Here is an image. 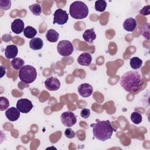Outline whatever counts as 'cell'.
I'll return each instance as SVG.
<instances>
[{
    "label": "cell",
    "instance_id": "2",
    "mask_svg": "<svg viewBox=\"0 0 150 150\" xmlns=\"http://www.w3.org/2000/svg\"><path fill=\"white\" fill-rule=\"evenodd\" d=\"M97 122L90 125L93 128L94 137L101 141H105L111 138L112 133L116 130L112 128L109 120H96Z\"/></svg>",
    "mask_w": 150,
    "mask_h": 150
},
{
    "label": "cell",
    "instance_id": "17",
    "mask_svg": "<svg viewBox=\"0 0 150 150\" xmlns=\"http://www.w3.org/2000/svg\"><path fill=\"white\" fill-rule=\"evenodd\" d=\"M43 46V42L42 39L39 38H33L29 42V47L34 50L41 49Z\"/></svg>",
    "mask_w": 150,
    "mask_h": 150
},
{
    "label": "cell",
    "instance_id": "13",
    "mask_svg": "<svg viewBox=\"0 0 150 150\" xmlns=\"http://www.w3.org/2000/svg\"><path fill=\"white\" fill-rule=\"evenodd\" d=\"M18 49L16 45H8L5 49V55L7 59H14L17 56Z\"/></svg>",
    "mask_w": 150,
    "mask_h": 150
},
{
    "label": "cell",
    "instance_id": "5",
    "mask_svg": "<svg viewBox=\"0 0 150 150\" xmlns=\"http://www.w3.org/2000/svg\"><path fill=\"white\" fill-rule=\"evenodd\" d=\"M58 53L62 56H69L71 55L74 50L71 42L67 40H60L57 46Z\"/></svg>",
    "mask_w": 150,
    "mask_h": 150
},
{
    "label": "cell",
    "instance_id": "31",
    "mask_svg": "<svg viewBox=\"0 0 150 150\" xmlns=\"http://www.w3.org/2000/svg\"><path fill=\"white\" fill-rule=\"evenodd\" d=\"M1 77H2L4 76V75L5 74V73H6V69L2 66H1Z\"/></svg>",
    "mask_w": 150,
    "mask_h": 150
},
{
    "label": "cell",
    "instance_id": "18",
    "mask_svg": "<svg viewBox=\"0 0 150 150\" xmlns=\"http://www.w3.org/2000/svg\"><path fill=\"white\" fill-rule=\"evenodd\" d=\"M59 33L56 30L52 29H49L46 33V38L50 42H56L59 39Z\"/></svg>",
    "mask_w": 150,
    "mask_h": 150
},
{
    "label": "cell",
    "instance_id": "21",
    "mask_svg": "<svg viewBox=\"0 0 150 150\" xmlns=\"http://www.w3.org/2000/svg\"><path fill=\"white\" fill-rule=\"evenodd\" d=\"M11 64L13 69L15 70H20L24 66L25 62L21 58L15 57L11 61Z\"/></svg>",
    "mask_w": 150,
    "mask_h": 150
},
{
    "label": "cell",
    "instance_id": "10",
    "mask_svg": "<svg viewBox=\"0 0 150 150\" xmlns=\"http://www.w3.org/2000/svg\"><path fill=\"white\" fill-rule=\"evenodd\" d=\"M77 90L80 96L83 97H88L92 94L93 88L88 83H82L79 86Z\"/></svg>",
    "mask_w": 150,
    "mask_h": 150
},
{
    "label": "cell",
    "instance_id": "27",
    "mask_svg": "<svg viewBox=\"0 0 150 150\" xmlns=\"http://www.w3.org/2000/svg\"><path fill=\"white\" fill-rule=\"evenodd\" d=\"M11 6V1L10 0H1L0 8L3 10L7 11Z\"/></svg>",
    "mask_w": 150,
    "mask_h": 150
},
{
    "label": "cell",
    "instance_id": "16",
    "mask_svg": "<svg viewBox=\"0 0 150 150\" xmlns=\"http://www.w3.org/2000/svg\"><path fill=\"white\" fill-rule=\"evenodd\" d=\"M83 38L87 42L92 44L96 38V34L94 28L86 30L83 34Z\"/></svg>",
    "mask_w": 150,
    "mask_h": 150
},
{
    "label": "cell",
    "instance_id": "9",
    "mask_svg": "<svg viewBox=\"0 0 150 150\" xmlns=\"http://www.w3.org/2000/svg\"><path fill=\"white\" fill-rule=\"evenodd\" d=\"M46 88L50 91H56L60 87V82L54 77H49L45 81Z\"/></svg>",
    "mask_w": 150,
    "mask_h": 150
},
{
    "label": "cell",
    "instance_id": "1",
    "mask_svg": "<svg viewBox=\"0 0 150 150\" xmlns=\"http://www.w3.org/2000/svg\"><path fill=\"white\" fill-rule=\"evenodd\" d=\"M120 84L125 91L136 93L143 88L145 81L142 76L138 71L130 70L121 76Z\"/></svg>",
    "mask_w": 150,
    "mask_h": 150
},
{
    "label": "cell",
    "instance_id": "20",
    "mask_svg": "<svg viewBox=\"0 0 150 150\" xmlns=\"http://www.w3.org/2000/svg\"><path fill=\"white\" fill-rule=\"evenodd\" d=\"M142 64V60L138 57H134L130 59L129 65L132 69L137 70L141 68Z\"/></svg>",
    "mask_w": 150,
    "mask_h": 150
},
{
    "label": "cell",
    "instance_id": "12",
    "mask_svg": "<svg viewBox=\"0 0 150 150\" xmlns=\"http://www.w3.org/2000/svg\"><path fill=\"white\" fill-rule=\"evenodd\" d=\"M20 111L14 107L9 108L5 111V115L8 120L11 121H16L20 117Z\"/></svg>",
    "mask_w": 150,
    "mask_h": 150
},
{
    "label": "cell",
    "instance_id": "15",
    "mask_svg": "<svg viewBox=\"0 0 150 150\" xmlns=\"http://www.w3.org/2000/svg\"><path fill=\"white\" fill-rule=\"evenodd\" d=\"M136 27L137 22L133 18H128L123 22V28L128 32H133Z\"/></svg>",
    "mask_w": 150,
    "mask_h": 150
},
{
    "label": "cell",
    "instance_id": "29",
    "mask_svg": "<svg viewBox=\"0 0 150 150\" xmlns=\"http://www.w3.org/2000/svg\"><path fill=\"white\" fill-rule=\"evenodd\" d=\"M80 115L82 118L87 119L90 115V110L88 108H83L80 112Z\"/></svg>",
    "mask_w": 150,
    "mask_h": 150
},
{
    "label": "cell",
    "instance_id": "7",
    "mask_svg": "<svg viewBox=\"0 0 150 150\" xmlns=\"http://www.w3.org/2000/svg\"><path fill=\"white\" fill-rule=\"evenodd\" d=\"M53 16V24L57 23L60 25H63L66 23L69 19V15L67 12L60 8L55 11Z\"/></svg>",
    "mask_w": 150,
    "mask_h": 150
},
{
    "label": "cell",
    "instance_id": "11",
    "mask_svg": "<svg viewBox=\"0 0 150 150\" xmlns=\"http://www.w3.org/2000/svg\"><path fill=\"white\" fill-rule=\"evenodd\" d=\"M25 24L21 19H15L11 23V30L16 34H20L25 29Z\"/></svg>",
    "mask_w": 150,
    "mask_h": 150
},
{
    "label": "cell",
    "instance_id": "8",
    "mask_svg": "<svg viewBox=\"0 0 150 150\" xmlns=\"http://www.w3.org/2000/svg\"><path fill=\"white\" fill-rule=\"evenodd\" d=\"M16 108L21 112L26 114L32 110L33 104L27 98H21L17 101Z\"/></svg>",
    "mask_w": 150,
    "mask_h": 150
},
{
    "label": "cell",
    "instance_id": "14",
    "mask_svg": "<svg viewBox=\"0 0 150 150\" xmlns=\"http://www.w3.org/2000/svg\"><path fill=\"white\" fill-rule=\"evenodd\" d=\"M92 61V57L88 53L84 52L81 53L77 58V62L81 66H89Z\"/></svg>",
    "mask_w": 150,
    "mask_h": 150
},
{
    "label": "cell",
    "instance_id": "3",
    "mask_svg": "<svg viewBox=\"0 0 150 150\" xmlns=\"http://www.w3.org/2000/svg\"><path fill=\"white\" fill-rule=\"evenodd\" d=\"M69 13L72 18L76 19H82L87 16L88 8L83 2L75 1L70 5Z\"/></svg>",
    "mask_w": 150,
    "mask_h": 150
},
{
    "label": "cell",
    "instance_id": "25",
    "mask_svg": "<svg viewBox=\"0 0 150 150\" xmlns=\"http://www.w3.org/2000/svg\"><path fill=\"white\" fill-rule=\"evenodd\" d=\"M149 23L148 22L144 24L141 27V32L143 36L147 39H149Z\"/></svg>",
    "mask_w": 150,
    "mask_h": 150
},
{
    "label": "cell",
    "instance_id": "28",
    "mask_svg": "<svg viewBox=\"0 0 150 150\" xmlns=\"http://www.w3.org/2000/svg\"><path fill=\"white\" fill-rule=\"evenodd\" d=\"M65 136L68 138H73L75 137V132L71 128H66L64 131Z\"/></svg>",
    "mask_w": 150,
    "mask_h": 150
},
{
    "label": "cell",
    "instance_id": "24",
    "mask_svg": "<svg viewBox=\"0 0 150 150\" xmlns=\"http://www.w3.org/2000/svg\"><path fill=\"white\" fill-rule=\"evenodd\" d=\"M131 120L135 124H139L142 122V117L140 113L134 111L131 114Z\"/></svg>",
    "mask_w": 150,
    "mask_h": 150
},
{
    "label": "cell",
    "instance_id": "26",
    "mask_svg": "<svg viewBox=\"0 0 150 150\" xmlns=\"http://www.w3.org/2000/svg\"><path fill=\"white\" fill-rule=\"evenodd\" d=\"M9 106V102L5 97H0V110L4 111L6 110Z\"/></svg>",
    "mask_w": 150,
    "mask_h": 150
},
{
    "label": "cell",
    "instance_id": "23",
    "mask_svg": "<svg viewBox=\"0 0 150 150\" xmlns=\"http://www.w3.org/2000/svg\"><path fill=\"white\" fill-rule=\"evenodd\" d=\"M30 12L36 16H39L42 13V8L39 4H34L29 6Z\"/></svg>",
    "mask_w": 150,
    "mask_h": 150
},
{
    "label": "cell",
    "instance_id": "19",
    "mask_svg": "<svg viewBox=\"0 0 150 150\" xmlns=\"http://www.w3.org/2000/svg\"><path fill=\"white\" fill-rule=\"evenodd\" d=\"M23 34L28 39H33L37 34V30L30 26H26L24 30Z\"/></svg>",
    "mask_w": 150,
    "mask_h": 150
},
{
    "label": "cell",
    "instance_id": "22",
    "mask_svg": "<svg viewBox=\"0 0 150 150\" xmlns=\"http://www.w3.org/2000/svg\"><path fill=\"white\" fill-rule=\"evenodd\" d=\"M107 2L104 0H98L95 2V9L98 12H104L107 7Z\"/></svg>",
    "mask_w": 150,
    "mask_h": 150
},
{
    "label": "cell",
    "instance_id": "30",
    "mask_svg": "<svg viewBox=\"0 0 150 150\" xmlns=\"http://www.w3.org/2000/svg\"><path fill=\"white\" fill-rule=\"evenodd\" d=\"M150 13V6L149 5L145 6L142 9L139 11V13L142 15H148Z\"/></svg>",
    "mask_w": 150,
    "mask_h": 150
},
{
    "label": "cell",
    "instance_id": "4",
    "mask_svg": "<svg viewBox=\"0 0 150 150\" xmlns=\"http://www.w3.org/2000/svg\"><path fill=\"white\" fill-rule=\"evenodd\" d=\"M19 77L20 80L24 83L30 84L36 79V70L32 66L25 65L19 70Z\"/></svg>",
    "mask_w": 150,
    "mask_h": 150
},
{
    "label": "cell",
    "instance_id": "6",
    "mask_svg": "<svg viewBox=\"0 0 150 150\" xmlns=\"http://www.w3.org/2000/svg\"><path fill=\"white\" fill-rule=\"evenodd\" d=\"M62 123L67 127H71L77 122V118L75 114L70 111H67L63 112L60 117Z\"/></svg>",
    "mask_w": 150,
    "mask_h": 150
}]
</instances>
